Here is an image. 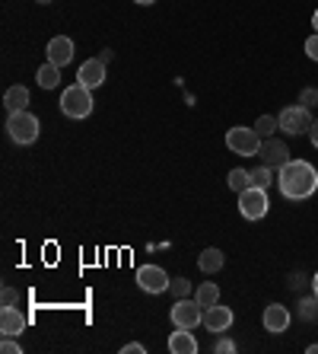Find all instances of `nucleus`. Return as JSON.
Returning <instances> with one entry per match:
<instances>
[{
  "label": "nucleus",
  "instance_id": "nucleus-1",
  "mask_svg": "<svg viewBox=\"0 0 318 354\" xmlns=\"http://www.w3.org/2000/svg\"><path fill=\"white\" fill-rule=\"evenodd\" d=\"M277 189L290 201H306L318 192V169L309 160H290L284 169H277Z\"/></svg>",
  "mask_w": 318,
  "mask_h": 354
},
{
  "label": "nucleus",
  "instance_id": "nucleus-2",
  "mask_svg": "<svg viewBox=\"0 0 318 354\" xmlns=\"http://www.w3.org/2000/svg\"><path fill=\"white\" fill-rule=\"evenodd\" d=\"M39 118L26 109V112H13V115L7 118V134L13 144H19V147H29V144H35L39 140Z\"/></svg>",
  "mask_w": 318,
  "mask_h": 354
},
{
  "label": "nucleus",
  "instance_id": "nucleus-3",
  "mask_svg": "<svg viewBox=\"0 0 318 354\" xmlns=\"http://www.w3.org/2000/svg\"><path fill=\"white\" fill-rule=\"evenodd\" d=\"M61 112L67 118H90L92 115V90H86L83 83H74L61 93Z\"/></svg>",
  "mask_w": 318,
  "mask_h": 354
},
{
  "label": "nucleus",
  "instance_id": "nucleus-4",
  "mask_svg": "<svg viewBox=\"0 0 318 354\" xmlns=\"http://www.w3.org/2000/svg\"><path fill=\"white\" fill-rule=\"evenodd\" d=\"M169 319L175 329H197V326H204V306L197 304L195 297H181L172 304Z\"/></svg>",
  "mask_w": 318,
  "mask_h": 354
},
{
  "label": "nucleus",
  "instance_id": "nucleus-5",
  "mask_svg": "<svg viewBox=\"0 0 318 354\" xmlns=\"http://www.w3.org/2000/svg\"><path fill=\"white\" fill-rule=\"evenodd\" d=\"M261 134L255 131V128H245V124H236V128H229L226 131V147L239 157H258V150H261Z\"/></svg>",
  "mask_w": 318,
  "mask_h": 354
},
{
  "label": "nucleus",
  "instance_id": "nucleus-6",
  "mask_svg": "<svg viewBox=\"0 0 318 354\" xmlns=\"http://www.w3.org/2000/svg\"><path fill=\"white\" fill-rule=\"evenodd\" d=\"M268 189H255V185H248L245 192H239V214L245 217V221H261L264 214H268Z\"/></svg>",
  "mask_w": 318,
  "mask_h": 354
},
{
  "label": "nucleus",
  "instance_id": "nucleus-7",
  "mask_svg": "<svg viewBox=\"0 0 318 354\" xmlns=\"http://www.w3.org/2000/svg\"><path fill=\"white\" fill-rule=\"evenodd\" d=\"M280 131L290 134V138H299V134H309L312 128V109L306 106H286L284 112L277 115Z\"/></svg>",
  "mask_w": 318,
  "mask_h": 354
},
{
  "label": "nucleus",
  "instance_id": "nucleus-8",
  "mask_svg": "<svg viewBox=\"0 0 318 354\" xmlns=\"http://www.w3.org/2000/svg\"><path fill=\"white\" fill-rule=\"evenodd\" d=\"M172 284V278L166 274V268H159V265H143V268H137V288L147 290V294H166Z\"/></svg>",
  "mask_w": 318,
  "mask_h": 354
},
{
  "label": "nucleus",
  "instance_id": "nucleus-9",
  "mask_svg": "<svg viewBox=\"0 0 318 354\" xmlns=\"http://www.w3.org/2000/svg\"><path fill=\"white\" fill-rule=\"evenodd\" d=\"M258 157H261L264 166H270V169H284L286 163H290V147H286L284 140L277 138H264L261 140V150H258Z\"/></svg>",
  "mask_w": 318,
  "mask_h": 354
},
{
  "label": "nucleus",
  "instance_id": "nucleus-10",
  "mask_svg": "<svg viewBox=\"0 0 318 354\" xmlns=\"http://www.w3.org/2000/svg\"><path fill=\"white\" fill-rule=\"evenodd\" d=\"M106 61L102 58H90V61H83L80 71H77V83H83L86 90H96V86H102L106 83Z\"/></svg>",
  "mask_w": 318,
  "mask_h": 354
},
{
  "label": "nucleus",
  "instance_id": "nucleus-11",
  "mask_svg": "<svg viewBox=\"0 0 318 354\" xmlns=\"http://www.w3.org/2000/svg\"><path fill=\"white\" fill-rule=\"evenodd\" d=\"M261 322H264V329H268L270 335H280V332L290 329L293 316H290V310H286L284 304H270V306H264Z\"/></svg>",
  "mask_w": 318,
  "mask_h": 354
},
{
  "label": "nucleus",
  "instance_id": "nucleus-12",
  "mask_svg": "<svg viewBox=\"0 0 318 354\" xmlns=\"http://www.w3.org/2000/svg\"><path fill=\"white\" fill-rule=\"evenodd\" d=\"M48 61L51 64H57V67H67L70 61H74V55H77V48H74V41H70V35H54V39L48 41Z\"/></svg>",
  "mask_w": 318,
  "mask_h": 354
},
{
  "label": "nucleus",
  "instance_id": "nucleus-13",
  "mask_svg": "<svg viewBox=\"0 0 318 354\" xmlns=\"http://www.w3.org/2000/svg\"><path fill=\"white\" fill-rule=\"evenodd\" d=\"M232 310L229 306H223V304H213V306H207L204 310V326L213 332V335H223V332L232 326Z\"/></svg>",
  "mask_w": 318,
  "mask_h": 354
},
{
  "label": "nucleus",
  "instance_id": "nucleus-14",
  "mask_svg": "<svg viewBox=\"0 0 318 354\" xmlns=\"http://www.w3.org/2000/svg\"><path fill=\"white\" fill-rule=\"evenodd\" d=\"M26 326H29V319H26V313H19L17 306H3L0 310V332L3 335H23Z\"/></svg>",
  "mask_w": 318,
  "mask_h": 354
},
{
  "label": "nucleus",
  "instance_id": "nucleus-15",
  "mask_svg": "<svg viewBox=\"0 0 318 354\" xmlns=\"http://www.w3.org/2000/svg\"><path fill=\"white\" fill-rule=\"evenodd\" d=\"M169 351L172 354H197V338L191 329H175L169 335Z\"/></svg>",
  "mask_w": 318,
  "mask_h": 354
},
{
  "label": "nucleus",
  "instance_id": "nucleus-16",
  "mask_svg": "<svg viewBox=\"0 0 318 354\" xmlns=\"http://www.w3.org/2000/svg\"><path fill=\"white\" fill-rule=\"evenodd\" d=\"M223 265H226V256H223V249H217V246L204 249V252L197 256V268H201L204 274H217V272H223Z\"/></svg>",
  "mask_w": 318,
  "mask_h": 354
},
{
  "label": "nucleus",
  "instance_id": "nucleus-17",
  "mask_svg": "<svg viewBox=\"0 0 318 354\" xmlns=\"http://www.w3.org/2000/svg\"><path fill=\"white\" fill-rule=\"evenodd\" d=\"M3 106H7L10 115H13V112H26V109H29V90H26L23 83L10 86V90L3 93Z\"/></svg>",
  "mask_w": 318,
  "mask_h": 354
},
{
  "label": "nucleus",
  "instance_id": "nucleus-18",
  "mask_svg": "<svg viewBox=\"0 0 318 354\" xmlns=\"http://www.w3.org/2000/svg\"><path fill=\"white\" fill-rule=\"evenodd\" d=\"M35 80H39L41 90H54L57 83H61V67L51 64V61H45V64L39 67V74H35Z\"/></svg>",
  "mask_w": 318,
  "mask_h": 354
},
{
  "label": "nucleus",
  "instance_id": "nucleus-19",
  "mask_svg": "<svg viewBox=\"0 0 318 354\" xmlns=\"http://www.w3.org/2000/svg\"><path fill=\"white\" fill-rule=\"evenodd\" d=\"M195 300L204 306V310L207 306H213V304H220V288H217L213 281H204V284L195 290Z\"/></svg>",
  "mask_w": 318,
  "mask_h": 354
},
{
  "label": "nucleus",
  "instance_id": "nucleus-20",
  "mask_svg": "<svg viewBox=\"0 0 318 354\" xmlns=\"http://www.w3.org/2000/svg\"><path fill=\"white\" fill-rule=\"evenodd\" d=\"M299 319L302 322H318V297H302L299 300Z\"/></svg>",
  "mask_w": 318,
  "mask_h": 354
},
{
  "label": "nucleus",
  "instance_id": "nucleus-21",
  "mask_svg": "<svg viewBox=\"0 0 318 354\" xmlns=\"http://www.w3.org/2000/svg\"><path fill=\"white\" fill-rule=\"evenodd\" d=\"M252 185L255 189H270L274 185V169L270 166H258V169H252Z\"/></svg>",
  "mask_w": 318,
  "mask_h": 354
},
{
  "label": "nucleus",
  "instance_id": "nucleus-22",
  "mask_svg": "<svg viewBox=\"0 0 318 354\" xmlns=\"http://www.w3.org/2000/svg\"><path fill=\"white\" fill-rule=\"evenodd\" d=\"M226 182H229V189L232 192H245L248 185H252V173H248V169H232Z\"/></svg>",
  "mask_w": 318,
  "mask_h": 354
},
{
  "label": "nucleus",
  "instance_id": "nucleus-23",
  "mask_svg": "<svg viewBox=\"0 0 318 354\" xmlns=\"http://www.w3.org/2000/svg\"><path fill=\"white\" fill-rule=\"evenodd\" d=\"M255 131L261 134V138H274V134L280 131V122L274 115H261L258 122H255Z\"/></svg>",
  "mask_w": 318,
  "mask_h": 354
},
{
  "label": "nucleus",
  "instance_id": "nucleus-24",
  "mask_svg": "<svg viewBox=\"0 0 318 354\" xmlns=\"http://www.w3.org/2000/svg\"><path fill=\"white\" fill-rule=\"evenodd\" d=\"M169 290H172V297H175V300H181V297H191V281H188V278H172Z\"/></svg>",
  "mask_w": 318,
  "mask_h": 354
},
{
  "label": "nucleus",
  "instance_id": "nucleus-25",
  "mask_svg": "<svg viewBox=\"0 0 318 354\" xmlns=\"http://www.w3.org/2000/svg\"><path fill=\"white\" fill-rule=\"evenodd\" d=\"M299 106H306V109H315L318 106V90H315V86H306V90L299 93Z\"/></svg>",
  "mask_w": 318,
  "mask_h": 354
},
{
  "label": "nucleus",
  "instance_id": "nucleus-26",
  "mask_svg": "<svg viewBox=\"0 0 318 354\" xmlns=\"http://www.w3.org/2000/svg\"><path fill=\"white\" fill-rule=\"evenodd\" d=\"M0 351H3V354H19L23 348H19L17 335H3V342H0Z\"/></svg>",
  "mask_w": 318,
  "mask_h": 354
},
{
  "label": "nucleus",
  "instance_id": "nucleus-27",
  "mask_svg": "<svg viewBox=\"0 0 318 354\" xmlns=\"http://www.w3.org/2000/svg\"><path fill=\"white\" fill-rule=\"evenodd\" d=\"M213 351H217V354H232V351H236V342H232V338H217Z\"/></svg>",
  "mask_w": 318,
  "mask_h": 354
},
{
  "label": "nucleus",
  "instance_id": "nucleus-28",
  "mask_svg": "<svg viewBox=\"0 0 318 354\" xmlns=\"http://www.w3.org/2000/svg\"><path fill=\"white\" fill-rule=\"evenodd\" d=\"M306 55H309L312 61H318V32L306 39Z\"/></svg>",
  "mask_w": 318,
  "mask_h": 354
},
{
  "label": "nucleus",
  "instance_id": "nucleus-29",
  "mask_svg": "<svg viewBox=\"0 0 318 354\" xmlns=\"http://www.w3.org/2000/svg\"><path fill=\"white\" fill-rule=\"evenodd\" d=\"M0 300H3V306H17L19 304V294L13 288H3V294H0Z\"/></svg>",
  "mask_w": 318,
  "mask_h": 354
},
{
  "label": "nucleus",
  "instance_id": "nucleus-30",
  "mask_svg": "<svg viewBox=\"0 0 318 354\" xmlns=\"http://www.w3.org/2000/svg\"><path fill=\"white\" fill-rule=\"evenodd\" d=\"M143 351H147V348L140 345V342H128V345L121 348V354H143Z\"/></svg>",
  "mask_w": 318,
  "mask_h": 354
},
{
  "label": "nucleus",
  "instance_id": "nucleus-31",
  "mask_svg": "<svg viewBox=\"0 0 318 354\" xmlns=\"http://www.w3.org/2000/svg\"><path fill=\"white\" fill-rule=\"evenodd\" d=\"M302 281H306V278H302V274H293V278H290V288H293V290H299V288H302Z\"/></svg>",
  "mask_w": 318,
  "mask_h": 354
},
{
  "label": "nucleus",
  "instance_id": "nucleus-32",
  "mask_svg": "<svg viewBox=\"0 0 318 354\" xmlns=\"http://www.w3.org/2000/svg\"><path fill=\"white\" fill-rule=\"evenodd\" d=\"M309 138H312V144L318 147V122H312V128H309Z\"/></svg>",
  "mask_w": 318,
  "mask_h": 354
},
{
  "label": "nucleus",
  "instance_id": "nucleus-33",
  "mask_svg": "<svg viewBox=\"0 0 318 354\" xmlns=\"http://www.w3.org/2000/svg\"><path fill=\"white\" fill-rule=\"evenodd\" d=\"M312 290H315V297H318V272H315V278H312Z\"/></svg>",
  "mask_w": 318,
  "mask_h": 354
},
{
  "label": "nucleus",
  "instance_id": "nucleus-34",
  "mask_svg": "<svg viewBox=\"0 0 318 354\" xmlns=\"http://www.w3.org/2000/svg\"><path fill=\"white\" fill-rule=\"evenodd\" d=\"M134 3H140V7H150V3H156V0H134Z\"/></svg>",
  "mask_w": 318,
  "mask_h": 354
},
{
  "label": "nucleus",
  "instance_id": "nucleus-35",
  "mask_svg": "<svg viewBox=\"0 0 318 354\" xmlns=\"http://www.w3.org/2000/svg\"><path fill=\"white\" fill-rule=\"evenodd\" d=\"M312 26H315V32H318V10H315V17H312Z\"/></svg>",
  "mask_w": 318,
  "mask_h": 354
},
{
  "label": "nucleus",
  "instance_id": "nucleus-36",
  "mask_svg": "<svg viewBox=\"0 0 318 354\" xmlns=\"http://www.w3.org/2000/svg\"><path fill=\"white\" fill-rule=\"evenodd\" d=\"M309 354H318V345H309Z\"/></svg>",
  "mask_w": 318,
  "mask_h": 354
},
{
  "label": "nucleus",
  "instance_id": "nucleus-37",
  "mask_svg": "<svg viewBox=\"0 0 318 354\" xmlns=\"http://www.w3.org/2000/svg\"><path fill=\"white\" fill-rule=\"evenodd\" d=\"M35 3H51V0H35Z\"/></svg>",
  "mask_w": 318,
  "mask_h": 354
}]
</instances>
